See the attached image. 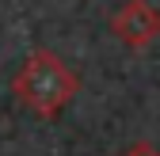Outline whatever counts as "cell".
I'll list each match as a JSON object with an SVG mask.
<instances>
[{
  "instance_id": "obj_2",
  "label": "cell",
  "mask_w": 160,
  "mask_h": 156,
  "mask_svg": "<svg viewBox=\"0 0 160 156\" xmlns=\"http://www.w3.org/2000/svg\"><path fill=\"white\" fill-rule=\"evenodd\" d=\"M111 34L118 42H126L130 50H149L160 38V12L149 0H126L111 15Z\"/></svg>"
},
{
  "instance_id": "obj_1",
  "label": "cell",
  "mask_w": 160,
  "mask_h": 156,
  "mask_svg": "<svg viewBox=\"0 0 160 156\" xmlns=\"http://www.w3.org/2000/svg\"><path fill=\"white\" fill-rule=\"evenodd\" d=\"M12 91H15V99L31 114L53 118V114H61L72 103V95L80 91V76L53 50H31V57L23 61V69H19L15 80H12Z\"/></svg>"
},
{
  "instance_id": "obj_3",
  "label": "cell",
  "mask_w": 160,
  "mask_h": 156,
  "mask_svg": "<svg viewBox=\"0 0 160 156\" xmlns=\"http://www.w3.org/2000/svg\"><path fill=\"white\" fill-rule=\"evenodd\" d=\"M122 156H160V149H156L152 141H133V145H130Z\"/></svg>"
}]
</instances>
